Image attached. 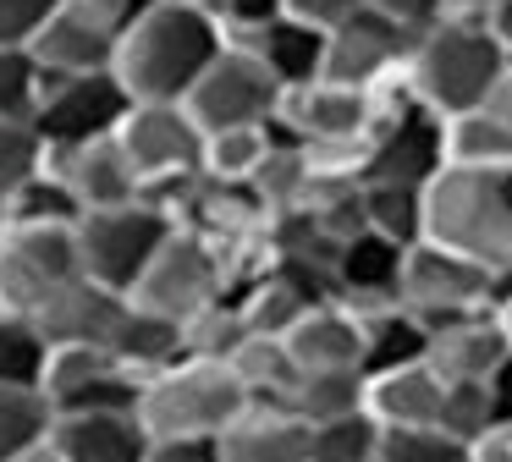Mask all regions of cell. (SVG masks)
<instances>
[{
    "label": "cell",
    "instance_id": "obj_1",
    "mask_svg": "<svg viewBox=\"0 0 512 462\" xmlns=\"http://www.w3.org/2000/svg\"><path fill=\"white\" fill-rule=\"evenodd\" d=\"M232 44L210 6L188 0H149L116 44V77L133 99H188L210 61Z\"/></svg>",
    "mask_w": 512,
    "mask_h": 462
},
{
    "label": "cell",
    "instance_id": "obj_2",
    "mask_svg": "<svg viewBox=\"0 0 512 462\" xmlns=\"http://www.w3.org/2000/svg\"><path fill=\"white\" fill-rule=\"evenodd\" d=\"M424 237L463 259L485 264L496 286L512 275V193L507 171L490 165H452L424 182Z\"/></svg>",
    "mask_w": 512,
    "mask_h": 462
},
{
    "label": "cell",
    "instance_id": "obj_3",
    "mask_svg": "<svg viewBox=\"0 0 512 462\" xmlns=\"http://www.w3.org/2000/svg\"><path fill=\"white\" fill-rule=\"evenodd\" d=\"M507 66H512V50L479 17H441L424 33H413L408 83L430 110L457 116V110L485 105Z\"/></svg>",
    "mask_w": 512,
    "mask_h": 462
},
{
    "label": "cell",
    "instance_id": "obj_4",
    "mask_svg": "<svg viewBox=\"0 0 512 462\" xmlns=\"http://www.w3.org/2000/svg\"><path fill=\"white\" fill-rule=\"evenodd\" d=\"M254 402L248 385L237 380L232 363L215 358H188L155 369L138 391V418L149 435H221L243 407Z\"/></svg>",
    "mask_w": 512,
    "mask_h": 462
},
{
    "label": "cell",
    "instance_id": "obj_5",
    "mask_svg": "<svg viewBox=\"0 0 512 462\" xmlns=\"http://www.w3.org/2000/svg\"><path fill=\"white\" fill-rule=\"evenodd\" d=\"M116 138L144 176L149 204H166L188 176L204 171V127L193 121L188 99H133Z\"/></svg>",
    "mask_w": 512,
    "mask_h": 462
},
{
    "label": "cell",
    "instance_id": "obj_6",
    "mask_svg": "<svg viewBox=\"0 0 512 462\" xmlns=\"http://www.w3.org/2000/svg\"><path fill=\"white\" fill-rule=\"evenodd\" d=\"M177 231V220L149 198L133 204H111V209H83L78 220V259L83 275H94L111 292H133L138 275L149 270V259L160 253V242Z\"/></svg>",
    "mask_w": 512,
    "mask_h": 462
},
{
    "label": "cell",
    "instance_id": "obj_7",
    "mask_svg": "<svg viewBox=\"0 0 512 462\" xmlns=\"http://www.w3.org/2000/svg\"><path fill=\"white\" fill-rule=\"evenodd\" d=\"M232 292H237L232 259H226L210 237L177 226L166 242H160V253L149 259V270L138 275V286L127 297L144 303V308H155V314H166V319H188V314H199L204 303L232 297Z\"/></svg>",
    "mask_w": 512,
    "mask_h": 462
},
{
    "label": "cell",
    "instance_id": "obj_8",
    "mask_svg": "<svg viewBox=\"0 0 512 462\" xmlns=\"http://www.w3.org/2000/svg\"><path fill=\"white\" fill-rule=\"evenodd\" d=\"M287 99V83L265 66V55L254 44L232 39L221 55L210 61V72L193 83L188 110L204 132H226V127H270Z\"/></svg>",
    "mask_w": 512,
    "mask_h": 462
},
{
    "label": "cell",
    "instance_id": "obj_9",
    "mask_svg": "<svg viewBox=\"0 0 512 462\" xmlns=\"http://www.w3.org/2000/svg\"><path fill=\"white\" fill-rule=\"evenodd\" d=\"M369 121H375L369 88H347V83H331V77L287 88V99L276 110L281 138L303 143L320 160H358V149L369 138Z\"/></svg>",
    "mask_w": 512,
    "mask_h": 462
},
{
    "label": "cell",
    "instance_id": "obj_10",
    "mask_svg": "<svg viewBox=\"0 0 512 462\" xmlns=\"http://www.w3.org/2000/svg\"><path fill=\"white\" fill-rule=\"evenodd\" d=\"M83 275L78 226H39V220H0V308L34 314L56 286Z\"/></svg>",
    "mask_w": 512,
    "mask_h": 462
},
{
    "label": "cell",
    "instance_id": "obj_11",
    "mask_svg": "<svg viewBox=\"0 0 512 462\" xmlns=\"http://www.w3.org/2000/svg\"><path fill=\"white\" fill-rule=\"evenodd\" d=\"M127 110H133V94L116 77V66H100V72H50L34 127L50 149H67V143H89V138L116 132Z\"/></svg>",
    "mask_w": 512,
    "mask_h": 462
},
{
    "label": "cell",
    "instance_id": "obj_12",
    "mask_svg": "<svg viewBox=\"0 0 512 462\" xmlns=\"http://www.w3.org/2000/svg\"><path fill=\"white\" fill-rule=\"evenodd\" d=\"M402 303L424 319V325H441V319L474 314V308L496 303V275L485 264L463 259V253L441 248V242L419 237L402 259Z\"/></svg>",
    "mask_w": 512,
    "mask_h": 462
},
{
    "label": "cell",
    "instance_id": "obj_13",
    "mask_svg": "<svg viewBox=\"0 0 512 462\" xmlns=\"http://www.w3.org/2000/svg\"><path fill=\"white\" fill-rule=\"evenodd\" d=\"M39 391L56 413H89V407H138L144 374H133L111 347H56L45 363Z\"/></svg>",
    "mask_w": 512,
    "mask_h": 462
},
{
    "label": "cell",
    "instance_id": "obj_14",
    "mask_svg": "<svg viewBox=\"0 0 512 462\" xmlns=\"http://www.w3.org/2000/svg\"><path fill=\"white\" fill-rule=\"evenodd\" d=\"M408 50H413V33L402 22H391L386 11L364 6L342 22V28L325 33V72L331 83H347V88H375L386 83L391 72L408 66Z\"/></svg>",
    "mask_w": 512,
    "mask_h": 462
},
{
    "label": "cell",
    "instance_id": "obj_15",
    "mask_svg": "<svg viewBox=\"0 0 512 462\" xmlns=\"http://www.w3.org/2000/svg\"><path fill=\"white\" fill-rule=\"evenodd\" d=\"M507 358H512V336H507V325H501L496 303L430 325V352H424V363H430L446 385L452 380H490Z\"/></svg>",
    "mask_w": 512,
    "mask_h": 462
},
{
    "label": "cell",
    "instance_id": "obj_16",
    "mask_svg": "<svg viewBox=\"0 0 512 462\" xmlns=\"http://www.w3.org/2000/svg\"><path fill=\"white\" fill-rule=\"evenodd\" d=\"M221 462H314V424L287 402H254L221 429Z\"/></svg>",
    "mask_w": 512,
    "mask_h": 462
},
{
    "label": "cell",
    "instance_id": "obj_17",
    "mask_svg": "<svg viewBox=\"0 0 512 462\" xmlns=\"http://www.w3.org/2000/svg\"><path fill=\"white\" fill-rule=\"evenodd\" d=\"M116 44H122V28H111L78 0H61L28 33V50L39 55L45 72H100V66H116Z\"/></svg>",
    "mask_w": 512,
    "mask_h": 462
},
{
    "label": "cell",
    "instance_id": "obj_18",
    "mask_svg": "<svg viewBox=\"0 0 512 462\" xmlns=\"http://www.w3.org/2000/svg\"><path fill=\"white\" fill-rule=\"evenodd\" d=\"M122 308H127V292H111L94 275H72L67 286H56L34 308V319L50 336V347H105Z\"/></svg>",
    "mask_w": 512,
    "mask_h": 462
},
{
    "label": "cell",
    "instance_id": "obj_19",
    "mask_svg": "<svg viewBox=\"0 0 512 462\" xmlns=\"http://www.w3.org/2000/svg\"><path fill=\"white\" fill-rule=\"evenodd\" d=\"M61 462H149V429L138 407H89L56 413L50 424Z\"/></svg>",
    "mask_w": 512,
    "mask_h": 462
},
{
    "label": "cell",
    "instance_id": "obj_20",
    "mask_svg": "<svg viewBox=\"0 0 512 462\" xmlns=\"http://www.w3.org/2000/svg\"><path fill=\"white\" fill-rule=\"evenodd\" d=\"M50 165L67 176V187L78 193L83 209H111V204H133L144 198V176L127 160L122 138L105 132L89 143H67V149H50Z\"/></svg>",
    "mask_w": 512,
    "mask_h": 462
},
{
    "label": "cell",
    "instance_id": "obj_21",
    "mask_svg": "<svg viewBox=\"0 0 512 462\" xmlns=\"http://www.w3.org/2000/svg\"><path fill=\"white\" fill-rule=\"evenodd\" d=\"M281 341H287L298 369H364V352H369L364 319H358L342 297L314 303Z\"/></svg>",
    "mask_w": 512,
    "mask_h": 462
},
{
    "label": "cell",
    "instance_id": "obj_22",
    "mask_svg": "<svg viewBox=\"0 0 512 462\" xmlns=\"http://www.w3.org/2000/svg\"><path fill=\"white\" fill-rule=\"evenodd\" d=\"M402 259L408 248L380 231H358L342 242V264H336V281H342V303L353 314H375L386 303H402Z\"/></svg>",
    "mask_w": 512,
    "mask_h": 462
},
{
    "label": "cell",
    "instance_id": "obj_23",
    "mask_svg": "<svg viewBox=\"0 0 512 462\" xmlns=\"http://www.w3.org/2000/svg\"><path fill=\"white\" fill-rule=\"evenodd\" d=\"M441 402H446V380L430 363H402V369H380L369 374V418L380 429H402V424H441Z\"/></svg>",
    "mask_w": 512,
    "mask_h": 462
},
{
    "label": "cell",
    "instance_id": "obj_24",
    "mask_svg": "<svg viewBox=\"0 0 512 462\" xmlns=\"http://www.w3.org/2000/svg\"><path fill=\"white\" fill-rule=\"evenodd\" d=\"M105 347H111L133 374L149 380L155 369H166V363L182 358V319H166V314H155V308H144V303L127 297V308H122V319H116V330H111Z\"/></svg>",
    "mask_w": 512,
    "mask_h": 462
},
{
    "label": "cell",
    "instance_id": "obj_25",
    "mask_svg": "<svg viewBox=\"0 0 512 462\" xmlns=\"http://www.w3.org/2000/svg\"><path fill=\"white\" fill-rule=\"evenodd\" d=\"M281 402L292 413H303L309 424H325V418H342V413H364L369 369H298L292 385L281 391Z\"/></svg>",
    "mask_w": 512,
    "mask_h": 462
},
{
    "label": "cell",
    "instance_id": "obj_26",
    "mask_svg": "<svg viewBox=\"0 0 512 462\" xmlns=\"http://www.w3.org/2000/svg\"><path fill=\"white\" fill-rule=\"evenodd\" d=\"M243 44H254V50L265 55V66L287 88L314 83V77L325 72V28H309V22H298L292 11H287V17H276L270 28H259L254 39H243Z\"/></svg>",
    "mask_w": 512,
    "mask_h": 462
},
{
    "label": "cell",
    "instance_id": "obj_27",
    "mask_svg": "<svg viewBox=\"0 0 512 462\" xmlns=\"http://www.w3.org/2000/svg\"><path fill=\"white\" fill-rule=\"evenodd\" d=\"M358 319H364V341H369V352H364V369L369 374L419 363L424 352H430V325H424L408 303H386V308L358 314Z\"/></svg>",
    "mask_w": 512,
    "mask_h": 462
},
{
    "label": "cell",
    "instance_id": "obj_28",
    "mask_svg": "<svg viewBox=\"0 0 512 462\" xmlns=\"http://www.w3.org/2000/svg\"><path fill=\"white\" fill-rule=\"evenodd\" d=\"M446 160L507 171L512 165V121H501L490 105H474V110L446 116Z\"/></svg>",
    "mask_w": 512,
    "mask_h": 462
},
{
    "label": "cell",
    "instance_id": "obj_29",
    "mask_svg": "<svg viewBox=\"0 0 512 462\" xmlns=\"http://www.w3.org/2000/svg\"><path fill=\"white\" fill-rule=\"evenodd\" d=\"M237 303H243V314H248V330H259V336H287V330L314 308V297L303 292L298 281H287L281 270H259L254 281L237 286Z\"/></svg>",
    "mask_w": 512,
    "mask_h": 462
},
{
    "label": "cell",
    "instance_id": "obj_30",
    "mask_svg": "<svg viewBox=\"0 0 512 462\" xmlns=\"http://www.w3.org/2000/svg\"><path fill=\"white\" fill-rule=\"evenodd\" d=\"M248 336H254V330H248V314H243V303H237V292L232 297H215V303L199 308V314L182 319V352H188V358L232 363L237 347H243Z\"/></svg>",
    "mask_w": 512,
    "mask_h": 462
},
{
    "label": "cell",
    "instance_id": "obj_31",
    "mask_svg": "<svg viewBox=\"0 0 512 462\" xmlns=\"http://www.w3.org/2000/svg\"><path fill=\"white\" fill-rule=\"evenodd\" d=\"M50 336L39 330L34 314L0 308V385H39L50 363Z\"/></svg>",
    "mask_w": 512,
    "mask_h": 462
},
{
    "label": "cell",
    "instance_id": "obj_32",
    "mask_svg": "<svg viewBox=\"0 0 512 462\" xmlns=\"http://www.w3.org/2000/svg\"><path fill=\"white\" fill-rule=\"evenodd\" d=\"M50 424H56V407L39 385H0V462L39 446L50 435Z\"/></svg>",
    "mask_w": 512,
    "mask_h": 462
},
{
    "label": "cell",
    "instance_id": "obj_33",
    "mask_svg": "<svg viewBox=\"0 0 512 462\" xmlns=\"http://www.w3.org/2000/svg\"><path fill=\"white\" fill-rule=\"evenodd\" d=\"M364 209H369V231L402 242V248H413V242L424 237V187H413V182H364Z\"/></svg>",
    "mask_w": 512,
    "mask_h": 462
},
{
    "label": "cell",
    "instance_id": "obj_34",
    "mask_svg": "<svg viewBox=\"0 0 512 462\" xmlns=\"http://www.w3.org/2000/svg\"><path fill=\"white\" fill-rule=\"evenodd\" d=\"M276 149V121L270 127H226L204 132V171L221 182H248L265 165V154Z\"/></svg>",
    "mask_w": 512,
    "mask_h": 462
},
{
    "label": "cell",
    "instance_id": "obj_35",
    "mask_svg": "<svg viewBox=\"0 0 512 462\" xmlns=\"http://www.w3.org/2000/svg\"><path fill=\"white\" fill-rule=\"evenodd\" d=\"M0 220H39V226H78L83 220V204L78 193L67 187V176L56 171V165L45 160V171L28 176L23 187H17V198L6 204V215Z\"/></svg>",
    "mask_w": 512,
    "mask_h": 462
},
{
    "label": "cell",
    "instance_id": "obj_36",
    "mask_svg": "<svg viewBox=\"0 0 512 462\" xmlns=\"http://www.w3.org/2000/svg\"><path fill=\"white\" fill-rule=\"evenodd\" d=\"M232 369H237V380L248 385V396L281 402V391L292 385L298 363H292V352H287V341H281V336H259V330H254V336H248L243 347H237Z\"/></svg>",
    "mask_w": 512,
    "mask_h": 462
},
{
    "label": "cell",
    "instance_id": "obj_37",
    "mask_svg": "<svg viewBox=\"0 0 512 462\" xmlns=\"http://www.w3.org/2000/svg\"><path fill=\"white\" fill-rule=\"evenodd\" d=\"M45 83H50V72L39 66V55L28 44H0V116L34 121Z\"/></svg>",
    "mask_w": 512,
    "mask_h": 462
},
{
    "label": "cell",
    "instance_id": "obj_38",
    "mask_svg": "<svg viewBox=\"0 0 512 462\" xmlns=\"http://www.w3.org/2000/svg\"><path fill=\"white\" fill-rule=\"evenodd\" d=\"M50 160V143L39 138L34 121H12L0 116V215H6V204L17 198V187L28 182V176H39Z\"/></svg>",
    "mask_w": 512,
    "mask_h": 462
},
{
    "label": "cell",
    "instance_id": "obj_39",
    "mask_svg": "<svg viewBox=\"0 0 512 462\" xmlns=\"http://www.w3.org/2000/svg\"><path fill=\"white\" fill-rule=\"evenodd\" d=\"M375 462H474V457L441 424H402V429H380Z\"/></svg>",
    "mask_w": 512,
    "mask_h": 462
},
{
    "label": "cell",
    "instance_id": "obj_40",
    "mask_svg": "<svg viewBox=\"0 0 512 462\" xmlns=\"http://www.w3.org/2000/svg\"><path fill=\"white\" fill-rule=\"evenodd\" d=\"M490 424H501V407L490 380H452L446 385V402H441V429L457 435L463 446H474Z\"/></svg>",
    "mask_w": 512,
    "mask_h": 462
},
{
    "label": "cell",
    "instance_id": "obj_41",
    "mask_svg": "<svg viewBox=\"0 0 512 462\" xmlns=\"http://www.w3.org/2000/svg\"><path fill=\"white\" fill-rule=\"evenodd\" d=\"M375 440L380 424L369 418V407L325 418V424H314V462H375Z\"/></svg>",
    "mask_w": 512,
    "mask_h": 462
},
{
    "label": "cell",
    "instance_id": "obj_42",
    "mask_svg": "<svg viewBox=\"0 0 512 462\" xmlns=\"http://www.w3.org/2000/svg\"><path fill=\"white\" fill-rule=\"evenodd\" d=\"M210 11L232 39H254L259 28H270L276 17H287V0H210Z\"/></svg>",
    "mask_w": 512,
    "mask_h": 462
},
{
    "label": "cell",
    "instance_id": "obj_43",
    "mask_svg": "<svg viewBox=\"0 0 512 462\" xmlns=\"http://www.w3.org/2000/svg\"><path fill=\"white\" fill-rule=\"evenodd\" d=\"M149 462H221V435H149Z\"/></svg>",
    "mask_w": 512,
    "mask_h": 462
},
{
    "label": "cell",
    "instance_id": "obj_44",
    "mask_svg": "<svg viewBox=\"0 0 512 462\" xmlns=\"http://www.w3.org/2000/svg\"><path fill=\"white\" fill-rule=\"evenodd\" d=\"M56 6L61 0H0V44H28V33Z\"/></svg>",
    "mask_w": 512,
    "mask_h": 462
},
{
    "label": "cell",
    "instance_id": "obj_45",
    "mask_svg": "<svg viewBox=\"0 0 512 462\" xmlns=\"http://www.w3.org/2000/svg\"><path fill=\"white\" fill-rule=\"evenodd\" d=\"M375 11H386L391 22H402L408 33H424L430 22H441L452 11V0H369Z\"/></svg>",
    "mask_w": 512,
    "mask_h": 462
},
{
    "label": "cell",
    "instance_id": "obj_46",
    "mask_svg": "<svg viewBox=\"0 0 512 462\" xmlns=\"http://www.w3.org/2000/svg\"><path fill=\"white\" fill-rule=\"evenodd\" d=\"M364 6H369V0H287L292 17L309 22V28H325V33L342 28V22L353 17V11H364Z\"/></svg>",
    "mask_w": 512,
    "mask_h": 462
},
{
    "label": "cell",
    "instance_id": "obj_47",
    "mask_svg": "<svg viewBox=\"0 0 512 462\" xmlns=\"http://www.w3.org/2000/svg\"><path fill=\"white\" fill-rule=\"evenodd\" d=\"M468 457L474 462H512V424H490L485 435L468 446Z\"/></svg>",
    "mask_w": 512,
    "mask_h": 462
},
{
    "label": "cell",
    "instance_id": "obj_48",
    "mask_svg": "<svg viewBox=\"0 0 512 462\" xmlns=\"http://www.w3.org/2000/svg\"><path fill=\"white\" fill-rule=\"evenodd\" d=\"M78 6H89L94 17H105L111 28H127V22H133L138 11L149 6V0H78Z\"/></svg>",
    "mask_w": 512,
    "mask_h": 462
},
{
    "label": "cell",
    "instance_id": "obj_49",
    "mask_svg": "<svg viewBox=\"0 0 512 462\" xmlns=\"http://www.w3.org/2000/svg\"><path fill=\"white\" fill-rule=\"evenodd\" d=\"M485 28L512 50V0H490V6H485Z\"/></svg>",
    "mask_w": 512,
    "mask_h": 462
},
{
    "label": "cell",
    "instance_id": "obj_50",
    "mask_svg": "<svg viewBox=\"0 0 512 462\" xmlns=\"http://www.w3.org/2000/svg\"><path fill=\"white\" fill-rule=\"evenodd\" d=\"M485 105L496 110L501 121H512V66H507V72H501V83L490 88V99H485Z\"/></svg>",
    "mask_w": 512,
    "mask_h": 462
},
{
    "label": "cell",
    "instance_id": "obj_51",
    "mask_svg": "<svg viewBox=\"0 0 512 462\" xmlns=\"http://www.w3.org/2000/svg\"><path fill=\"white\" fill-rule=\"evenodd\" d=\"M12 462H61V451H56V440H39V446H28V451H17V457Z\"/></svg>",
    "mask_w": 512,
    "mask_h": 462
},
{
    "label": "cell",
    "instance_id": "obj_52",
    "mask_svg": "<svg viewBox=\"0 0 512 462\" xmlns=\"http://www.w3.org/2000/svg\"><path fill=\"white\" fill-rule=\"evenodd\" d=\"M496 308H501V325H507V336H512V292H507V297H501V303H496Z\"/></svg>",
    "mask_w": 512,
    "mask_h": 462
},
{
    "label": "cell",
    "instance_id": "obj_53",
    "mask_svg": "<svg viewBox=\"0 0 512 462\" xmlns=\"http://www.w3.org/2000/svg\"><path fill=\"white\" fill-rule=\"evenodd\" d=\"M507 193H512V165H507Z\"/></svg>",
    "mask_w": 512,
    "mask_h": 462
},
{
    "label": "cell",
    "instance_id": "obj_54",
    "mask_svg": "<svg viewBox=\"0 0 512 462\" xmlns=\"http://www.w3.org/2000/svg\"><path fill=\"white\" fill-rule=\"evenodd\" d=\"M188 6H210V0H188Z\"/></svg>",
    "mask_w": 512,
    "mask_h": 462
}]
</instances>
